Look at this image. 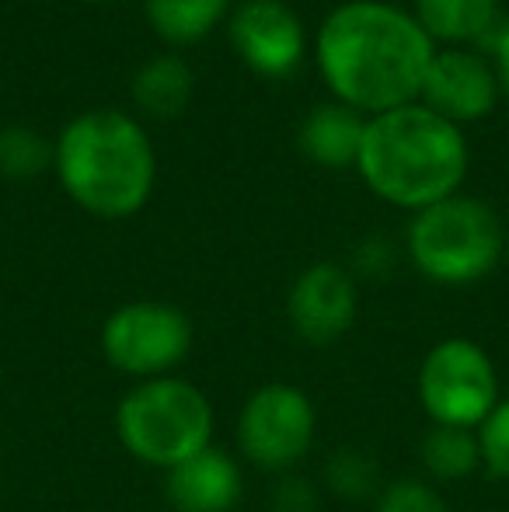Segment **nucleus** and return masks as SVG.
I'll use <instances>...</instances> for the list:
<instances>
[{
  "instance_id": "20",
  "label": "nucleus",
  "mask_w": 509,
  "mask_h": 512,
  "mask_svg": "<svg viewBox=\"0 0 509 512\" xmlns=\"http://www.w3.org/2000/svg\"><path fill=\"white\" fill-rule=\"evenodd\" d=\"M377 512H450V509H447V502L440 499L436 488L405 478V481H394L381 495Z\"/></svg>"
},
{
  "instance_id": "2",
  "label": "nucleus",
  "mask_w": 509,
  "mask_h": 512,
  "mask_svg": "<svg viewBox=\"0 0 509 512\" xmlns=\"http://www.w3.org/2000/svg\"><path fill=\"white\" fill-rule=\"evenodd\" d=\"M356 171L374 196L401 209H426L457 196L468 175V140L426 105L370 115Z\"/></svg>"
},
{
  "instance_id": "5",
  "label": "nucleus",
  "mask_w": 509,
  "mask_h": 512,
  "mask_svg": "<svg viewBox=\"0 0 509 512\" xmlns=\"http://www.w3.org/2000/svg\"><path fill=\"white\" fill-rule=\"evenodd\" d=\"M506 251V230L496 209L478 199L450 196L419 209L408 227V255L426 279L464 286L485 279Z\"/></svg>"
},
{
  "instance_id": "6",
  "label": "nucleus",
  "mask_w": 509,
  "mask_h": 512,
  "mask_svg": "<svg viewBox=\"0 0 509 512\" xmlns=\"http://www.w3.org/2000/svg\"><path fill=\"white\" fill-rule=\"evenodd\" d=\"M419 398L436 425L475 429L499 405L496 366L475 342L447 338L422 363Z\"/></svg>"
},
{
  "instance_id": "9",
  "label": "nucleus",
  "mask_w": 509,
  "mask_h": 512,
  "mask_svg": "<svg viewBox=\"0 0 509 512\" xmlns=\"http://www.w3.org/2000/svg\"><path fill=\"white\" fill-rule=\"evenodd\" d=\"M231 42L258 77H290L304 60V25L283 0H248L231 18Z\"/></svg>"
},
{
  "instance_id": "17",
  "label": "nucleus",
  "mask_w": 509,
  "mask_h": 512,
  "mask_svg": "<svg viewBox=\"0 0 509 512\" xmlns=\"http://www.w3.org/2000/svg\"><path fill=\"white\" fill-rule=\"evenodd\" d=\"M422 460L443 481L468 478L482 460L478 436L471 429H454V425H436L422 443Z\"/></svg>"
},
{
  "instance_id": "16",
  "label": "nucleus",
  "mask_w": 509,
  "mask_h": 512,
  "mask_svg": "<svg viewBox=\"0 0 509 512\" xmlns=\"http://www.w3.org/2000/svg\"><path fill=\"white\" fill-rule=\"evenodd\" d=\"M231 11V0H147V21L164 42L189 46L220 25Z\"/></svg>"
},
{
  "instance_id": "13",
  "label": "nucleus",
  "mask_w": 509,
  "mask_h": 512,
  "mask_svg": "<svg viewBox=\"0 0 509 512\" xmlns=\"http://www.w3.org/2000/svg\"><path fill=\"white\" fill-rule=\"evenodd\" d=\"M367 133V119L356 108L332 102L318 105L304 122H300L297 147L307 161L321 168H356Z\"/></svg>"
},
{
  "instance_id": "21",
  "label": "nucleus",
  "mask_w": 509,
  "mask_h": 512,
  "mask_svg": "<svg viewBox=\"0 0 509 512\" xmlns=\"http://www.w3.org/2000/svg\"><path fill=\"white\" fill-rule=\"evenodd\" d=\"M328 474H332L335 488H342L346 495H363L370 488V478H374V467L363 457H356L353 450H346L328 464Z\"/></svg>"
},
{
  "instance_id": "3",
  "label": "nucleus",
  "mask_w": 509,
  "mask_h": 512,
  "mask_svg": "<svg viewBox=\"0 0 509 512\" xmlns=\"http://www.w3.org/2000/svg\"><path fill=\"white\" fill-rule=\"evenodd\" d=\"M53 164L67 196L102 220H123L143 209L157 175L143 126L112 108L77 115L56 140Z\"/></svg>"
},
{
  "instance_id": "10",
  "label": "nucleus",
  "mask_w": 509,
  "mask_h": 512,
  "mask_svg": "<svg viewBox=\"0 0 509 512\" xmlns=\"http://www.w3.org/2000/svg\"><path fill=\"white\" fill-rule=\"evenodd\" d=\"M422 105L457 122H475L496 108L499 77L485 56L471 49H436L422 81Z\"/></svg>"
},
{
  "instance_id": "14",
  "label": "nucleus",
  "mask_w": 509,
  "mask_h": 512,
  "mask_svg": "<svg viewBox=\"0 0 509 512\" xmlns=\"http://www.w3.org/2000/svg\"><path fill=\"white\" fill-rule=\"evenodd\" d=\"M192 70L178 56H154L147 60L133 77V102L140 112L154 115V119H175L192 102Z\"/></svg>"
},
{
  "instance_id": "8",
  "label": "nucleus",
  "mask_w": 509,
  "mask_h": 512,
  "mask_svg": "<svg viewBox=\"0 0 509 512\" xmlns=\"http://www.w3.org/2000/svg\"><path fill=\"white\" fill-rule=\"evenodd\" d=\"M238 439L241 450L269 471L297 464L314 443L311 398L293 384H265L241 411Z\"/></svg>"
},
{
  "instance_id": "22",
  "label": "nucleus",
  "mask_w": 509,
  "mask_h": 512,
  "mask_svg": "<svg viewBox=\"0 0 509 512\" xmlns=\"http://www.w3.org/2000/svg\"><path fill=\"white\" fill-rule=\"evenodd\" d=\"M492 67H496V77H499V91L509 98V25L499 28L492 35Z\"/></svg>"
},
{
  "instance_id": "12",
  "label": "nucleus",
  "mask_w": 509,
  "mask_h": 512,
  "mask_svg": "<svg viewBox=\"0 0 509 512\" xmlns=\"http://www.w3.org/2000/svg\"><path fill=\"white\" fill-rule=\"evenodd\" d=\"M238 499V464L213 446L168 471V502L175 506V512H231Z\"/></svg>"
},
{
  "instance_id": "11",
  "label": "nucleus",
  "mask_w": 509,
  "mask_h": 512,
  "mask_svg": "<svg viewBox=\"0 0 509 512\" xmlns=\"http://www.w3.org/2000/svg\"><path fill=\"white\" fill-rule=\"evenodd\" d=\"M290 321L307 345L339 342L356 321L353 279L332 262L304 269L290 290Z\"/></svg>"
},
{
  "instance_id": "19",
  "label": "nucleus",
  "mask_w": 509,
  "mask_h": 512,
  "mask_svg": "<svg viewBox=\"0 0 509 512\" xmlns=\"http://www.w3.org/2000/svg\"><path fill=\"white\" fill-rule=\"evenodd\" d=\"M478 450L496 478L509 481V398L492 408V415L478 425Z\"/></svg>"
},
{
  "instance_id": "4",
  "label": "nucleus",
  "mask_w": 509,
  "mask_h": 512,
  "mask_svg": "<svg viewBox=\"0 0 509 512\" xmlns=\"http://www.w3.org/2000/svg\"><path fill=\"white\" fill-rule=\"evenodd\" d=\"M116 429L136 460L171 471L196 453L210 450L213 408L206 394L189 380H143L119 405Z\"/></svg>"
},
{
  "instance_id": "15",
  "label": "nucleus",
  "mask_w": 509,
  "mask_h": 512,
  "mask_svg": "<svg viewBox=\"0 0 509 512\" xmlns=\"http://www.w3.org/2000/svg\"><path fill=\"white\" fill-rule=\"evenodd\" d=\"M499 0H415V21L433 42L464 46L496 25Z\"/></svg>"
},
{
  "instance_id": "7",
  "label": "nucleus",
  "mask_w": 509,
  "mask_h": 512,
  "mask_svg": "<svg viewBox=\"0 0 509 512\" xmlns=\"http://www.w3.org/2000/svg\"><path fill=\"white\" fill-rule=\"evenodd\" d=\"M192 349L189 317L171 304L136 300L119 307L102 328V352L116 370L129 377H168Z\"/></svg>"
},
{
  "instance_id": "1",
  "label": "nucleus",
  "mask_w": 509,
  "mask_h": 512,
  "mask_svg": "<svg viewBox=\"0 0 509 512\" xmlns=\"http://www.w3.org/2000/svg\"><path fill=\"white\" fill-rule=\"evenodd\" d=\"M433 53L415 14L381 0L335 7L318 32V70L328 91L360 115L419 102Z\"/></svg>"
},
{
  "instance_id": "18",
  "label": "nucleus",
  "mask_w": 509,
  "mask_h": 512,
  "mask_svg": "<svg viewBox=\"0 0 509 512\" xmlns=\"http://www.w3.org/2000/svg\"><path fill=\"white\" fill-rule=\"evenodd\" d=\"M53 161L46 140L28 126L0 129V175L4 178H32Z\"/></svg>"
},
{
  "instance_id": "23",
  "label": "nucleus",
  "mask_w": 509,
  "mask_h": 512,
  "mask_svg": "<svg viewBox=\"0 0 509 512\" xmlns=\"http://www.w3.org/2000/svg\"><path fill=\"white\" fill-rule=\"evenodd\" d=\"M84 4H109V0H84Z\"/></svg>"
}]
</instances>
